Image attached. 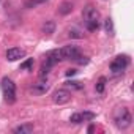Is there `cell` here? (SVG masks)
<instances>
[{
  "label": "cell",
  "mask_w": 134,
  "mask_h": 134,
  "mask_svg": "<svg viewBox=\"0 0 134 134\" xmlns=\"http://www.w3.org/2000/svg\"><path fill=\"white\" fill-rule=\"evenodd\" d=\"M49 71H51V66H47V65H41V70H40V76L41 77H46L47 74H49Z\"/></svg>",
  "instance_id": "21"
},
{
  "label": "cell",
  "mask_w": 134,
  "mask_h": 134,
  "mask_svg": "<svg viewBox=\"0 0 134 134\" xmlns=\"http://www.w3.org/2000/svg\"><path fill=\"white\" fill-rule=\"evenodd\" d=\"M38 3H44V2H47V0H36Z\"/></svg>",
  "instance_id": "24"
},
{
  "label": "cell",
  "mask_w": 134,
  "mask_h": 134,
  "mask_svg": "<svg viewBox=\"0 0 134 134\" xmlns=\"http://www.w3.org/2000/svg\"><path fill=\"white\" fill-rule=\"evenodd\" d=\"M68 36H70V38L81 40V38H84V33H82L81 30H77V29H70V30H68Z\"/></svg>",
  "instance_id": "15"
},
{
  "label": "cell",
  "mask_w": 134,
  "mask_h": 134,
  "mask_svg": "<svg viewBox=\"0 0 134 134\" xmlns=\"http://www.w3.org/2000/svg\"><path fill=\"white\" fill-rule=\"evenodd\" d=\"M33 131V125H21V126H18V128H14V132L16 134H29V132H32Z\"/></svg>",
  "instance_id": "12"
},
{
  "label": "cell",
  "mask_w": 134,
  "mask_h": 134,
  "mask_svg": "<svg viewBox=\"0 0 134 134\" xmlns=\"http://www.w3.org/2000/svg\"><path fill=\"white\" fill-rule=\"evenodd\" d=\"M62 60V55H60V51L58 49H54V51H49V52H46V55H44V65H47V66H55L58 62Z\"/></svg>",
  "instance_id": "7"
},
{
  "label": "cell",
  "mask_w": 134,
  "mask_h": 134,
  "mask_svg": "<svg viewBox=\"0 0 134 134\" xmlns=\"http://www.w3.org/2000/svg\"><path fill=\"white\" fill-rule=\"evenodd\" d=\"M33 58H27L25 62H22L21 63V66H19V70H22V71H30L32 68H33Z\"/></svg>",
  "instance_id": "13"
},
{
  "label": "cell",
  "mask_w": 134,
  "mask_h": 134,
  "mask_svg": "<svg viewBox=\"0 0 134 134\" xmlns=\"http://www.w3.org/2000/svg\"><path fill=\"white\" fill-rule=\"evenodd\" d=\"M71 11H73V3L71 2H63L60 5V8H58V14H62V16L70 14Z\"/></svg>",
  "instance_id": "10"
},
{
  "label": "cell",
  "mask_w": 134,
  "mask_h": 134,
  "mask_svg": "<svg viewBox=\"0 0 134 134\" xmlns=\"http://www.w3.org/2000/svg\"><path fill=\"white\" fill-rule=\"evenodd\" d=\"M76 62H79L81 65H87V63H88V58H87V57H81V55H79V57L76 58Z\"/></svg>",
  "instance_id": "22"
},
{
  "label": "cell",
  "mask_w": 134,
  "mask_h": 134,
  "mask_svg": "<svg viewBox=\"0 0 134 134\" xmlns=\"http://www.w3.org/2000/svg\"><path fill=\"white\" fill-rule=\"evenodd\" d=\"M104 87H106V77H99V81L96 82V92L98 93H103L104 92Z\"/></svg>",
  "instance_id": "16"
},
{
  "label": "cell",
  "mask_w": 134,
  "mask_h": 134,
  "mask_svg": "<svg viewBox=\"0 0 134 134\" xmlns=\"http://www.w3.org/2000/svg\"><path fill=\"white\" fill-rule=\"evenodd\" d=\"M47 90H49V84H47V81H44V77H41V81L33 84V87L30 88V92L33 95H44Z\"/></svg>",
  "instance_id": "9"
},
{
  "label": "cell",
  "mask_w": 134,
  "mask_h": 134,
  "mask_svg": "<svg viewBox=\"0 0 134 134\" xmlns=\"http://www.w3.org/2000/svg\"><path fill=\"white\" fill-rule=\"evenodd\" d=\"M76 73H77L76 70H68V71H66V76H68V77H70V76H74Z\"/></svg>",
  "instance_id": "23"
},
{
  "label": "cell",
  "mask_w": 134,
  "mask_h": 134,
  "mask_svg": "<svg viewBox=\"0 0 134 134\" xmlns=\"http://www.w3.org/2000/svg\"><path fill=\"white\" fill-rule=\"evenodd\" d=\"M114 121H115L118 129H126V128L131 126L132 117H131V114H129V110L126 107H118L115 110V114H114Z\"/></svg>",
  "instance_id": "1"
},
{
  "label": "cell",
  "mask_w": 134,
  "mask_h": 134,
  "mask_svg": "<svg viewBox=\"0 0 134 134\" xmlns=\"http://www.w3.org/2000/svg\"><path fill=\"white\" fill-rule=\"evenodd\" d=\"M52 101L58 106L66 104L68 101H71V92H68L66 88H58L52 93Z\"/></svg>",
  "instance_id": "5"
},
{
  "label": "cell",
  "mask_w": 134,
  "mask_h": 134,
  "mask_svg": "<svg viewBox=\"0 0 134 134\" xmlns=\"http://www.w3.org/2000/svg\"><path fill=\"white\" fill-rule=\"evenodd\" d=\"M65 85H66V87H71V88H76V90H81V88L84 87V85H82L81 82H77V81H71V82H66Z\"/></svg>",
  "instance_id": "20"
},
{
  "label": "cell",
  "mask_w": 134,
  "mask_h": 134,
  "mask_svg": "<svg viewBox=\"0 0 134 134\" xmlns=\"http://www.w3.org/2000/svg\"><path fill=\"white\" fill-rule=\"evenodd\" d=\"M85 27H87V30H90V32H96V30L99 29V22H85Z\"/></svg>",
  "instance_id": "18"
},
{
  "label": "cell",
  "mask_w": 134,
  "mask_h": 134,
  "mask_svg": "<svg viewBox=\"0 0 134 134\" xmlns=\"http://www.w3.org/2000/svg\"><path fill=\"white\" fill-rule=\"evenodd\" d=\"M81 117H82V121H90V120H93V118H95V114H93V112L85 110V112H81Z\"/></svg>",
  "instance_id": "17"
},
{
  "label": "cell",
  "mask_w": 134,
  "mask_h": 134,
  "mask_svg": "<svg viewBox=\"0 0 134 134\" xmlns=\"http://www.w3.org/2000/svg\"><path fill=\"white\" fill-rule=\"evenodd\" d=\"M60 55H62V60H76L81 55V51L77 46L70 44V46H63L60 49Z\"/></svg>",
  "instance_id": "4"
},
{
  "label": "cell",
  "mask_w": 134,
  "mask_h": 134,
  "mask_svg": "<svg viewBox=\"0 0 134 134\" xmlns=\"http://www.w3.org/2000/svg\"><path fill=\"white\" fill-rule=\"evenodd\" d=\"M5 55H7V60H10V62H16V60H19V58H22V57L25 55V51L21 49V47H11V49L7 51Z\"/></svg>",
  "instance_id": "8"
},
{
  "label": "cell",
  "mask_w": 134,
  "mask_h": 134,
  "mask_svg": "<svg viewBox=\"0 0 134 134\" xmlns=\"http://www.w3.org/2000/svg\"><path fill=\"white\" fill-rule=\"evenodd\" d=\"M70 121L71 123H82V117H81V112H76V114H73L71 117H70Z\"/></svg>",
  "instance_id": "19"
},
{
  "label": "cell",
  "mask_w": 134,
  "mask_h": 134,
  "mask_svg": "<svg viewBox=\"0 0 134 134\" xmlns=\"http://www.w3.org/2000/svg\"><path fill=\"white\" fill-rule=\"evenodd\" d=\"M128 65H129L128 55H117L110 63V71L112 73H121V71H125V68Z\"/></svg>",
  "instance_id": "3"
},
{
  "label": "cell",
  "mask_w": 134,
  "mask_h": 134,
  "mask_svg": "<svg viewBox=\"0 0 134 134\" xmlns=\"http://www.w3.org/2000/svg\"><path fill=\"white\" fill-rule=\"evenodd\" d=\"M104 29H106V32H107L110 36H114L115 30H114V22H112V19H110V18H107V19L104 21Z\"/></svg>",
  "instance_id": "14"
},
{
  "label": "cell",
  "mask_w": 134,
  "mask_h": 134,
  "mask_svg": "<svg viewBox=\"0 0 134 134\" xmlns=\"http://www.w3.org/2000/svg\"><path fill=\"white\" fill-rule=\"evenodd\" d=\"M82 16L85 19V22H99V11L92 5H87L82 10Z\"/></svg>",
  "instance_id": "6"
},
{
  "label": "cell",
  "mask_w": 134,
  "mask_h": 134,
  "mask_svg": "<svg viewBox=\"0 0 134 134\" xmlns=\"http://www.w3.org/2000/svg\"><path fill=\"white\" fill-rule=\"evenodd\" d=\"M2 92L5 96V101L8 104H14L16 103V85L10 77H3L2 79Z\"/></svg>",
  "instance_id": "2"
},
{
  "label": "cell",
  "mask_w": 134,
  "mask_h": 134,
  "mask_svg": "<svg viewBox=\"0 0 134 134\" xmlns=\"http://www.w3.org/2000/svg\"><path fill=\"white\" fill-rule=\"evenodd\" d=\"M54 30H55V22L54 21H46L43 24V33L44 35H51V33H54Z\"/></svg>",
  "instance_id": "11"
}]
</instances>
